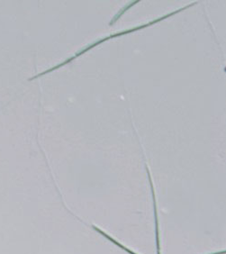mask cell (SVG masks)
Returning <instances> with one entry per match:
<instances>
[{
  "label": "cell",
  "mask_w": 226,
  "mask_h": 254,
  "mask_svg": "<svg viewBox=\"0 0 226 254\" xmlns=\"http://www.w3.org/2000/svg\"><path fill=\"white\" fill-rule=\"evenodd\" d=\"M196 5V2L195 3H193L191 5H187V6H185V7H183L181 9L177 10V11H174V12H172L170 14H169V15H165V16H163V17H160L159 19L154 20L153 22H151V23H149L147 25H141V26H137V27H135V28H133V29L128 30V31H123V32H121V33H117V34H113V35H111V36H109V37H107V38H105V39L100 40L99 42L98 43H95V44H91L90 46H88L86 49L83 50V51H81V52H79L78 54H76V55H74L73 57H71L70 59L67 60L66 62H64L63 64H59L58 66H56V68H59V67H61V66H63L66 64H68L69 62H71V61H73L75 58H77V57H79V55H81V54H85L87 51H89V49H91V48H93L95 47L96 45H99V44H101V43H103L105 41H107V40L111 39V38H113V37H119V36H122L123 34H129V33H132V32H135V31H138V30L143 29V28H145V27H147V26H150V25H155L156 23L158 22H160V21H162L163 19H166L167 17H170V16H171V15H175V14H177V13H179L180 11L182 10L187 9V7H190L192 5ZM55 68H50L49 70H47V71H45V72H43V75H45L46 73H49L51 72L52 70H54V69H56Z\"/></svg>",
  "instance_id": "cell-1"
}]
</instances>
